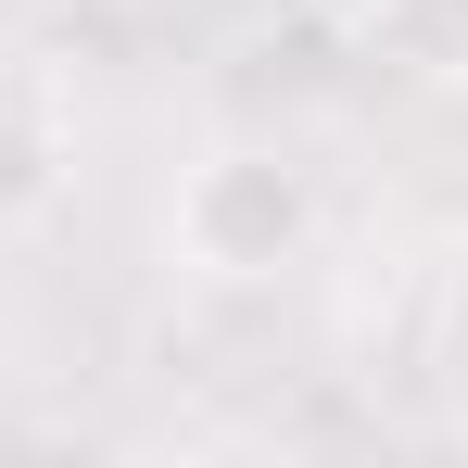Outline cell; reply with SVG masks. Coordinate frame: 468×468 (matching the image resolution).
<instances>
[{"label": "cell", "instance_id": "obj_1", "mask_svg": "<svg viewBox=\"0 0 468 468\" xmlns=\"http://www.w3.org/2000/svg\"><path fill=\"white\" fill-rule=\"evenodd\" d=\"M165 240L203 279H279V266H304V240H316V177L279 165V153H253V140H229V153H203L177 177Z\"/></svg>", "mask_w": 468, "mask_h": 468}, {"label": "cell", "instance_id": "obj_2", "mask_svg": "<svg viewBox=\"0 0 468 468\" xmlns=\"http://www.w3.org/2000/svg\"><path fill=\"white\" fill-rule=\"evenodd\" d=\"M367 64L405 89H468V0H367Z\"/></svg>", "mask_w": 468, "mask_h": 468}, {"label": "cell", "instance_id": "obj_3", "mask_svg": "<svg viewBox=\"0 0 468 468\" xmlns=\"http://www.w3.org/2000/svg\"><path fill=\"white\" fill-rule=\"evenodd\" d=\"M51 177H64V165H51V127L0 101V216H38V203H51Z\"/></svg>", "mask_w": 468, "mask_h": 468}, {"label": "cell", "instance_id": "obj_4", "mask_svg": "<svg viewBox=\"0 0 468 468\" xmlns=\"http://www.w3.org/2000/svg\"><path fill=\"white\" fill-rule=\"evenodd\" d=\"M443 342H456V367H468V240L443 253Z\"/></svg>", "mask_w": 468, "mask_h": 468}]
</instances>
